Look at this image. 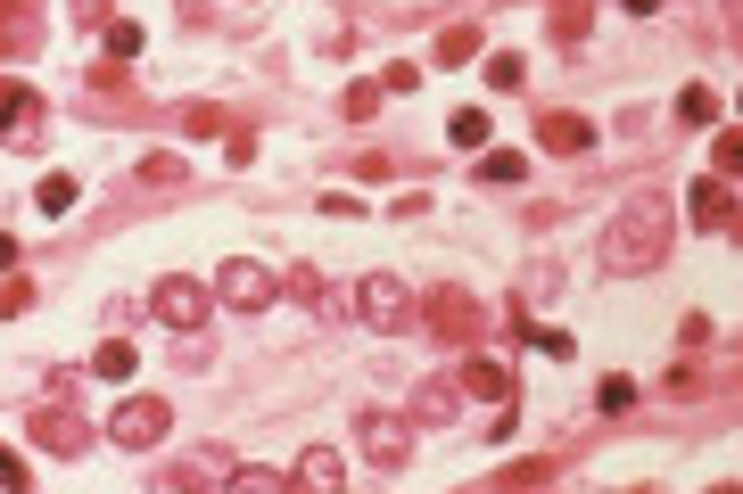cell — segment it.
<instances>
[{
	"label": "cell",
	"mask_w": 743,
	"mask_h": 494,
	"mask_svg": "<svg viewBox=\"0 0 743 494\" xmlns=\"http://www.w3.org/2000/svg\"><path fill=\"white\" fill-rule=\"evenodd\" d=\"M661 256H669V198L661 190L619 198V215L603 223V264H612V272H652Z\"/></svg>",
	"instance_id": "1"
},
{
	"label": "cell",
	"mask_w": 743,
	"mask_h": 494,
	"mask_svg": "<svg viewBox=\"0 0 743 494\" xmlns=\"http://www.w3.org/2000/svg\"><path fill=\"white\" fill-rule=\"evenodd\" d=\"M355 313H364L372 330H413L422 322V297H413L396 272H372V280H355Z\"/></svg>",
	"instance_id": "2"
},
{
	"label": "cell",
	"mask_w": 743,
	"mask_h": 494,
	"mask_svg": "<svg viewBox=\"0 0 743 494\" xmlns=\"http://www.w3.org/2000/svg\"><path fill=\"white\" fill-rule=\"evenodd\" d=\"M422 322L438 330V339H455V346H471L479 330H488V305H479L471 289H455V280H446V289H429L422 297Z\"/></svg>",
	"instance_id": "3"
},
{
	"label": "cell",
	"mask_w": 743,
	"mask_h": 494,
	"mask_svg": "<svg viewBox=\"0 0 743 494\" xmlns=\"http://www.w3.org/2000/svg\"><path fill=\"white\" fill-rule=\"evenodd\" d=\"M166 429H174V412H166V396H125V404H116V420H108V437H116L125 453H149V445H158Z\"/></svg>",
	"instance_id": "4"
},
{
	"label": "cell",
	"mask_w": 743,
	"mask_h": 494,
	"mask_svg": "<svg viewBox=\"0 0 743 494\" xmlns=\"http://www.w3.org/2000/svg\"><path fill=\"white\" fill-rule=\"evenodd\" d=\"M149 305H158V322H166V330H199L206 313H215V297H206L190 272H166L158 289H149Z\"/></svg>",
	"instance_id": "5"
},
{
	"label": "cell",
	"mask_w": 743,
	"mask_h": 494,
	"mask_svg": "<svg viewBox=\"0 0 743 494\" xmlns=\"http://www.w3.org/2000/svg\"><path fill=\"white\" fill-rule=\"evenodd\" d=\"M215 297H223V305H240V313H265L273 297H282V280H273L265 264L232 256V264H223V272H215Z\"/></svg>",
	"instance_id": "6"
},
{
	"label": "cell",
	"mask_w": 743,
	"mask_h": 494,
	"mask_svg": "<svg viewBox=\"0 0 743 494\" xmlns=\"http://www.w3.org/2000/svg\"><path fill=\"white\" fill-rule=\"evenodd\" d=\"M355 437H364V453L389 470V479L413 462V420H396V412H364V429H355Z\"/></svg>",
	"instance_id": "7"
},
{
	"label": "cell",
	"mask_w": 743,
	"mask_h": 494,
	"mask_svg": "<svg viewBox=\"0 0 743 494\" xmlns=\"http://www.w3.org/2000/svg\"><path fill=\"white\" fill-rule=\"evenodd\" d=\"M0 140H9V149H33V140H42V99H33L25 83H0Z\"/></svg>",
	"instance_id": "8"
},
{
	"label": "cell",
	"mask_w": 743,
	"mask_h": 494,
	"mask_svg": "<svg viewBox=\"0 0 743 494\" xmlns=\"http://www.w3.org/2000/svg\"><path fill=\"white\" fill-rule=\"evenodd\" d=\"M33 445H42V453H83L92 429H83L75 404H42V412H33Z\"/></svg>",
	"instance_id": "9"
},
{
	"label": "cell",
	"mask_w": 743,
	"mask_h": 494,
	"mask_svg": "<svg viewBox=\"0 0 743 494\" xmlns=\"http://www.w3.org/2000/svg\"><path fill=\"white\" fill-rule=\"evenodd\" d=\"M33 42H42V9L33 0H0V66H17Z\"/></svg>",
	"instance_id": "10"
},
{
	"label": "cell",
	"mask_w": 743,
	"mask_h": 494,
	"mask_svg": "<svg viewBox=\"0 0 743 494\" xmlns=\"http://www.w3.org/2000/svg\"><path fill=\"white\" fill-rule=\"evenodd\" d=\"M686 198H694V232H735V182H728V173L694 182Z\"/></svg>",
	"instance_id": "11"
},
{
	"label": "cell",
	"mask_w": 743,
	"mask_h": 494,
	"mask_svg": "<svg viewBox=\"0 0 743 494\" xmlns=\"http://www.w3.org/2000/svg\"><path fill=\"white\" fill-rule=\"evenodd\" d=\"M455 396H463V379H446V370L422 379L413 387V420H455Z\"/></svg>",
	"instance_id": "12"
},
{
	"label": "cell",
	"mask_w": 743,
	"mask_h": 494,
	"mask_svg": "<svg viewBox=\"0 0 743 494\" xmlns=\"http://www.w3.org/2000/svg\"><path fill=\"white\" fill-rule=\"evenodd\" d=\"M538 132H545V149H554V157H579V149H595V124H586V116H545Z\"/></svg>",
	"instance_id": "13"
},
{
	"label": "cell",
	"mask_w": 743,
	"mask_h": 494,
	"mask_svg": "<svg viewBox=\"0 0 743 494\" xmlns=\"http://www.w3.org/2000/svg\"><path fill=\"white\" fill-rule=\"evenodd\" d=\"M289 486H315V494H322V486H331V494H339V486H348V462H339V453H331V445H322V453H306V462H298V470H289Z\"/></svg>",
	"instance_id": "14"
},
{
	"label": "cell",
	"mask_w": 743,
	"mask_h": 494,
	"mask_svg": "<svg viewBox=\"0 0 743 494\" xmlns=\"http://www.w3.org/2000/svg\"><path fill=\"white\" fill-rule=\"evenodd\" d=\"M463 396L505 404V396H512V370H505V363H463Z\"/></svg>",
	"instance_id": "15"
},
{
	"label": "cell",
	"mask_w": 743,
	"mask_h": 494,
	"mask_svg": "<svg viewBox=\"0 0 743 494\" xmlns=\"http://www.w3.org/2000/svg\"><path fill=\"white\" fill-rule=\"evenodd\" d=\"M75 198H83L75 173H42V190H33V206H42V215H75Z\"/></svg>",
	"instance_id": "16"
},
{
	"label": "cell",
	"mask_w": 743,
	"mask_h": 494,
	"mask_svg": "<svg viewBox=\"0 0 743 494\" xmlns=\"http://www.w3.org/2000/svg\"><path fill=\"white\" fill-rule=\"evenodd\" d=\"M488 132H496L488 108H455L446 116V140H455V149H488Z\"/></svg>",
	"instance_id": "17"
},
{
	"label": "cell",
	"mask_w": 743,
	"mask_h": 494,
	"mask_svg": "<svg viewBox=\"0 0 743 494\" xmlns=\"http://www.w3.org/2000/svg\"><path fill=\"white\" fill-rule=\"evenodd\" d=\"M166 486H232V462H223V453H199V470H166Z\"/></svg>",
	"instance_id": "18"
},
{
	"label": "cell",
	"mask_w": 743,
	"mask_h": 494,
	"mask_svg": "<svg viewBox=\"0 0 743 494\" xmlns=\"http://www.w3.org/2000/svg\"><path fill=\"white\" fill-rule=\"evenodd\" d=\"M479 58V25H446L438 33V66H471Z\"/></svg>",
	"instance_id": "19"
},
{
	"label": "cell",
	"mask_w": 743,
	"mask_h": 494,
	"mask_svg": "<svg viewBox=\"0 0 743 494\" xmlns=\"http://www.w3.org/2000/svg\"><path fill=\"white\" fill-rule=\"evenodd\" d=\"M521 173H529V157H521V149H488V157H479V182H496V190L521 182Z\"/></svg>",
	"instance_id": "20"
},
{
	"label": "cell",
	"mask_w": 743,
	"mask_h": 494,
	"mask_svg": "<svg viewBox=\"0 0 743 494\" xmlns=\"http://www.w3.org/2000/svg\"><path fill=\"white\" fill-rule=\"evenodd\" d=\"M521 75H529L521 50H496V58H488V92H521Z\"/></svg>",
	"instance_id": "21"
},
{
	"label": "cell",
	"mask_w": 743,
	"mask_h": 494,
	"mask_svg": "<svg viewBox=\"0 0 743 494\" xmlns=\"http://www.w3.org/2000/svg\"><path fill=\"white\" fill-rule=\"evenodd\" d=\"M92 370H99V379H132V346H125V339H108V346L92 355Z\"/></svg>",
	"instance_id": "22"
},
{
	"label": "cell",
	"mask_w": 743,
	"mask_h": 494,
	"mask_svg": "<svg viewBox=\"0 0 743 494\" xmlns=\"http://www.w3.org/2000/svg\"><path fill=\"white\" fill-rule=\"evenodd\" d=\"M141 42H149V33L132 25V17H116V25H108V58H141Z\"/></svg>",
	"instance_id": "23"
},
{
	"label": "cell",
	"mask_w": 743,
	"mask_h": 494,
	"mask_svg": "<svg viewBox=\"0 0 743 494\" xmlns=\"http://www.w3.org/2000/svg\"><path fill=\"white\" fill-rule=\"evenodd\" d=\"M678 116H686V124H719V99L694 83V92H678Z\"/></svg>",
	"instance_id": "24"
},
{
	"label": "cell",
	"mask_w": 743,
	"mask_h": 494,
	"mask_svg": "<svg viewBox=\"0 0 743 494\" xmlns=\"http://www.w3.org/2000/svg\"><path fill=\"white\" fill-rule=\"evenodd\" d=\"M595 404H603V412H628V404H636V379H619V370H612V379L595 387Z\"/></svg>",
	"instance_id": "25"
},
{
	"label": "cell",
	"mask_w": 743,
	"mask_h": 494,
	"mask_svg": "<svg viewBox=\"0 0 743 494\" xmlns=\"http://www.w3.org/2000/svg\"><path fill=\"white\" fill-rule=\"evenodd\" d=\"M579 33H586V0H562L554 9V42H579Z\"/></svg>",
	"instance_id": "26"
},
{
	"label": "cell",
	"mask_w": 743,
	"mask_h": 494,
	"mask_svg": "<svg viewBox=\"0 0 743 494\" xmlns=\"http://www.w3.org/2000/svg\"><path fill=\"white\" fill-rule=\"evenodd\" d=\"M232 486H240V494H282L289 479H282V470H232Z\"/></svg>",
	"instance_id": "27"
},
{
	"label": "cell",
	"mask_w": 743,
	"mask_h": 494,
	"mask_svg": "<svg viewBox=\"0 0 743 494\" xmlns=\"http://www.w3.org/2000/svg\"><path fill=\"white\" fill-rule=\"evenodd\" d=\"M289 289H298V297H306V305H315V313H331V305H339V297H331V289H322V280H315V272H298V280H289Z\"/></svg>",
	"instance_id": "28"
},
{
	"label": "cell",
	"mask_w": 743,
	"mask_h": 494,
	"mask_svg": "<svg viewBox=\"0 0 743 494\" xmlns=\"http://www.w3.org/2000/svg\"><path fill=\"white\" fill-rule=\"evenodd\" d=\"M735 165H743V132L728 124V132H719V173H728V182H735Z\"/></svg>",
	"instance_id": "29"
},
{
	"label": "cell",
	"mask_w": 743,
	"mask_h": 494,
	"mask_svg": "<svg viewBox=\"0 0 743 494\" xmlns=\"http://www.w3.org/2000/svg\"><path fill=\"white\" fill-rule=\"evenodd\" d=\"M25 305H33V289H25V280L9 272V280H0V313H25Z\"/></svg>",
	"instance_id": "30"
},
{
	"label": "cell",
	"mask_w": 743,
	"mask_h": 494,
	"mask_svg": "<svg viewBox=\"0 0 743 494\" xmlns=\"http://www.w3.org/2000/svg\"><path fill=\"white\" fill-rule=\"evenodd\" d=\"M380 108V92H372V83H355V92H348V124H364Z\"/></svg>",
	"instance_id": "31"
},
{
	"label": "cell",
	"mask_w": 743,
	"mask_h": 494,
	"mask_svg": "<svg viewBox=\"0 0 743 494\" xmlns=\"http://www.w3.org/2000/svg\"><path fill=\"white\" fill-rule=\"evenodd\" d=\"M0 486H33V470H25V462H17V453H9V445H0Z\"/></svg>",
	"instance_id": "32"
},
{
	"label": "cell",
	"mask_w": 743,
	"mask_h": 494,
	"mask_svg": "<svg viewBox=\"0 0 743 494\" xmlns=\"http://www.w3.org/2000/svg\"><path fill=\"white\" fill-rule=\"evenodd\" d=\"M9 264H17V239H9V232H0V272H9Z\"/></svg>",
	"instance_id": "33"
},
{
	"label": "cell",
	"mask_w": 743,
	"mask_h": 494,
	"mask_svg": "<svg viewBox=\"0 0 743 494\" xmlns=\"http://www.w3.org/2000/svg\"><path fill=\"white\" fill-rule=\"evenodd\" d=\"M628 9H636V17H652V9H661V0H628Z\"/></svg>",
	"instance_id": "34"
}]
</instances>
